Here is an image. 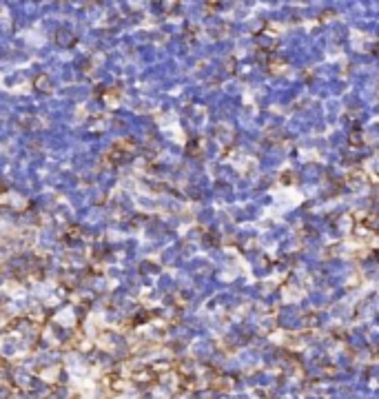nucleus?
Here are the masks:
<instances>
[{
  "label": "nucleus",
  "mask_w": 379,
  "mask_h": 399,
  "mask_svg": "<svg viewBox=\"0 0 379 399\" xmlns=\"http://www.w3.org/2000/svg\"><path fill=\"white\" fill-rule=\"evenodd\" d=\"M33 87H36L38 91H42V93H49V91H51V80H49V75H45V73L36 75V80H33Z\"/></svg>",
  "instance_id": "nucleus-1"
}]
</instances>
